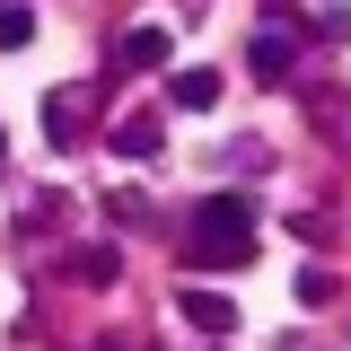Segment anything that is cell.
Instances as JSON below:
<instances>
[{"instance_id":"cell-1","label":"cell","mask_w":351,"mask_h":351,"mask_svg":"<svg viewBox=\"0 0 351 351\" xmlns=\"http://www.w3.org/2000/svg\"><path fill=\"white\" fill-rule=\"evenodd\" d=\"M184 255H193V263H246V255H255V246H246V202H202Z\"/></svg>"},{"instance_id":"cell-2","label":"cell","mask_w":351,"mask_h":351,"mask_svg":"<svg viewBox=\"0 0 351 351\" xmlns=\"http://www.w3.org/2000/svg\"><path fill=\"white\" fill-rule=\"evenodd\" d=\"M114 62H123V71H158V62H167V27H123Z\"/></svg>"},{"instance_id":"cell-3","label":"cell","mask_w":351,"mask_h":351,"mask_svg":"<svg viewBox=\"0 0 351 351\" xmlns=\"http://www.w3.org/2000/svg\"><path fill=\"white\" fill-rule=\"evenodd\" d=\"M184 316H193V334H228V325H237V299H219V290H184Z\"/></svg>"},{"instance_id":"cell-4","label":"cell","mask_w":351,"mask_h":351,"mask_svg":"<svg viewBox=\"0 0 351 351\" xmlns=\"http://www.w3.org/2000/svg\"><path fill=\"white\" fill-rule=\"evenodd\" d=\"M281 71H290V36L263 27V36H255V80H281Z\"/></svg>"},{"instance_id":"cell-5","label":"cell","mask_w":351,"mask_h":351,"mask_svg":"<svg viewBox=\"0 0 351 351\" xmlns=\"http://www.w3.org/2000/svg\"><path fill=\"white\" fill-rule=\"evenodd\" d=\"M18 44H36V9H27V0L0 9V53H18Z\"/></svg>"},{"instance_id":"cell-6","label":"cell","mask_w":351,"mask_h":351,"mask_svg":"<svg viewBox=\"0 0 351 351\" xmlns=\"http://www.w3.org/2000/svg\"><path fill=\"white\" fill-rule=\"evenodd\" d=\"M114 149H123V158H149V149H158V123H149V114L114 123Z\"/></svg>"},{"instance_id":"cell-7","label":"cell","mask_w":351,"mask_h":351,"mask_svg":"<svg viewBox=\"0 0 351 351\" xmlns=\"http://www.w3.org/2000/svg\"><path fill=\"white\" fill-rule=\"evenodd\" d=\"M167 97H176V106H211V97H219V80H211V71H176V88H167Z\"/></svg>"},{"instance_id":"cell-8","label":"cell","mask_w":351,"mask_h":351,"mask_svg":"<svg viewBox=\"0 0 351 351\" xmlns=\"http://www.w3.org/2000/svg\"><path fill=\"white\" fill-rule=\"evenodd\" d=\"M44 106H53V114H44V132H53V149H71V141H80V114H71V97H44Z\"/></svg>"},{"instance_id":"cell-9","label":"cell","mask_w":351,"mask_h":351,"mask_svg":"<svg viewBox=\"0 0 351 351\" xmlns=\"http://www.w3.org/2000/svg\"><path fill=\"white\" fill-rule=\"evenodd\" d=\"M71 272H80V281H114V255H106V246H97V255H71Z\"/></svg>"}]
</instances>
